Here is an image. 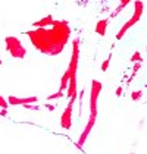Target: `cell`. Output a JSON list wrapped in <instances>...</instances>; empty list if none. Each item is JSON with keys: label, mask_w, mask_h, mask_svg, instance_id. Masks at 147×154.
I'll list each match as a JSON object with an SVG mask.
<instances>
[{"label": "cell", "mask_w": 147, "mask_h": 154, "mask_svg": "<svg viewBox=\"0 0 147 154\" xmlns=\"http://www.w3.org/2000/svg\"><path fill=\"white\" fill-rule=\"evenodd\" d=\"M27 35L30 37L33 46L44 54L56 56L65 48L66 43L71 37V28L66 21H55L52 28L40 26L38 29L28 31Z\"/></svg>", "instance_id": "1"}, {"label": "cell", "mask_w": 147, "mask_h": 154, "mask_svg": "<svg viewBox=\"0 0 147 154\" xmlns=\"http://www.w3.org/2000/svg\"><path fill=\"white\" fill-rule=\"evenodd\" d=\"M78 57H80V40L75 38L72 41V57L68 71L71 73V81L68 87V97L69 100H77V68H78Z\"/></svg>", "instance_id": "2"}, {"label": "cell", "mask_w": 147, "mask_h": 154, "mask_svg": "<svg viewBox=\"0 0 147 154\" xmlns=\"http://www.w3.org/2000/svg\"><path fill=\"white\" fill-rule=\"evenodd\" d=\"M143 11H144V6H143V2L141 0H135L134 2V15H133V18L130 19V21H127L125 25H124L122 28L119 29V32L116 34V40H121L124 35H125V32L133 26L135 25L138 21H140V18H141V15H143Z\"/></svg>", "instance_id": "3"}, {"label": "cell", "mask_w": 147, "mask_h": 154, "mask_svg": "<svg viewBox=\"0 0 147 154\" xmlns=\"http://www.w3.org/2000/svg\"><path fill=\"white\" fill-rule=\"evenodd\" d=\"M6 50L11 53V56L12 57H16V59H22V57H25V48L24 46L21 44V41L16 38V37L13 35H9L6 37Z\"/></svg>", "instance_id": "4"}, {"label": "cell", "mask_w": 147, "mask_h": 154, "mask_svg": "<svg viewBox=\"0 0 147 154\" xmlns=\"http://www.w3.org/2000/svg\"><path fill=\"white\" fill-rule=\"evenodd\" d=\"M102 91V82L100 81H93L91 82V95H90V116L97 118V98Z\"/></svg>", "instance_id": "5"}, {"label": "cell", "mask_w": 147, "mask_h": 154, "mask_svg": "<svg viewBox=\"0 0 147 154\" xmlns=\"http://www.w3.org/2000/svg\"><path fill=\"white\" fill-rule=\"evenodd\" d=\"M74 101H75V100H69V104L66 106L65 112L62 113L61 125H62V128H65V129H69V128H71V123H72V106H74Z\"/></svg>", "instance_id": "6"}, {"label": "cell", "mask_w": 147, "mask_h": 154, "mask_svg": "<svg viewBox=\"0 0 147 154\" xmlns=\"http://www.w3.org/2000/svg\"><path fill=\"white\" fill-rule=\"evenodd\" d=\"M96 116H90V119H88V122H87V126L86 129L83 131V134H81V138H80V141H78V148H83V145H84V142H86V140L88 138V134H90V131H91V128H93V125H94V122H96Z\"/></svg>", "instance_id": "7"}, {"label": "cell", "mask_w": 147, "mask_h": 154, "mask_svg": "<svg viewBox=\"0 0 147 154\" xmlns=\"http://www.w3.org/2000/svg\"><path fill=\"white\" fill-rule=\"evenodd\" d=\"M37 97H25V98H18V97H13L11 95L9 98H8V101H9V104H13V106H25V104H30V103H36Z\"/></svg>", "instance_id": "8"}, {"label": "cell", "mask_w": 147, "mask_h": 154, "mask_svg": "<svg viewBox=\"0 0 147 154\" xmlns=\"http://www.w3.org/2000/svg\"><path fill=\"white\" fill-rule=\"evenodd\" d=\"M108 24H109V19H102L96 24V32L99 35H105L106 34V28H108Z\"/></svg>", "instance_id": "9"}, {"label": "cell", "mask_w": 147, "mask_h": 154, "mask_svg": "<svg viewBox=\"0 0 147 154\" xmlns=\"http://www.w3.org/2000/svg\"><path fill=\"white\" fill-rule=\"evenodd\" d=\"M55 22L53 21V16L52 15H49V16H46V18H43V19H40V21H37V22H34V26L36 28H40V26H47V25H52Z\"/></svg>", "instance_id": "10"}, {"label": "cell", "mask_w": 147, "mask_h": 154, "mask_svg": "<svg viewBox=\"0 0 147 154\" xmlns=\"http://www.w3.org/2000/svg\"><path fill=\"white\" fill-rule=\"evenodd\" d=\"M69 81H71V73H69V71L66 69V72L63 73V76H62V79H61V90L62 91H63V90H68Z\"/></svg>", "instance_id": "11"}, {"label": "cell", "mask_w": 147, "mask_h": 154, "mask_svg": "<svg viewBox=\"0 0 147 154\" xmlns=\"http://www.w3.org/2000/svg\"><path fill=\"white\" fill-rule=\"evenodd\" d=\"M141 97H143V91H133V93H131V98H133V101H138Z\"/></svg>", "instance_id": "12"}, {"label": "cell", "mask_w": 147, "mask_h": 154, "mask_svg": "<svg viewBox=\"0 0 147 154\" xmlns=\"http://www.w3.org/2000/svg\"><path fill=\"white\" fill-rule=\"evenodd\" d=\"M131 62H133V63H135V62H143V59H141V54H140V51H135L134 54L131 56Z\"/></svg>", "instance_id": "13"}, {"label": "cell", "mask_w": 147, "mask_h": 154, "mask_svg": "<svg viewBox=\"0 0 147 154\" xmlns=\"http://www.w3.org/2000/svg\"><path fill=\"white\" fill-rule=\"evenodd\" d=\"M110 57H112V54H109V57L103 62V65H102V71H103V72L108 71V68H109V63H110Z\"/></svg>", "instance_id": "14"}, {"label": "cell", "mask_w": 147, "mask_h": 154, "mask_svg": "<svg viewBox=\"0 0 147 154\" xmlns=\"http://www.w3.org/2000/svg\"><path fill=\"white\" fill-rule=\"evenodd\" d=\"M63 97V91L62 90H59L56 94H53V95H50V97H47V100H55V98H62Z\"/></svg>", "instance_id": "15"}, {"label": "cell", "mask_w": 147, "mask_h": 154, "mask_svg": "<svg viewBox=\"0 0 147 154\" xmlns=\"http://www.w3.org/2000/svg\"><path fill=\"white\" fill-rule=\"evenodd\" d=\"M8 104H9V101L0 95V107H2V109H8Z\"/></svg>", "instance_id": "16"}, {"label": "cell", "mask_w": 147, "mask_h": 154, "mask_svg": "<svg viewBox=\"0 0 147 154\" xmlns=\"http://www.w3.org/2000/svg\"><path fill=\"white\" fill-rule=\"evenodd\" d=\"M140 68H141V62H135L134 68H133V73H137V72L140 71Z\"/></svg>", "instance_id": "17"}, {"label": "cell", "mask_w": 147, "mask_h": 154, "mask_svg": "<svg viewBox=\"0 0 147 154\" xmlns=\"http://www.w3.org/2000/svg\"><path fill=\"white\" fill-rule=\"evenodd\" d=\"M124 8H125V6H122V5H119V6L116 8V11H115V12H113V13H112V15H110V18H115V16H116L118 13H119V12H121V11H122Z\"/></svg>", "instance_id": "18"}, {"label": "cell", "mask_w": 147, "mask_h": 154, "mask_svg": "<svg viewBox=\"0 0 147 154\" xmlns=\"http://www.w3.org/2000/svg\"><path fill=\"white\" fill-rule=\"evenodd\" d=\"M122 95V87H118V90H116V97H121Z\"/></svg>", "instance_id": "19"}, {"label": "cell", "mask_w": 147, "mask_h": 154, "mask_svg": "<svg viewBox=\"0 0 147 154\" xmlns=\"http://www.w3.org/2000/svg\"><path fill=\"white\" fill-rule=\"evenodd\" d=\"M8 115V110L6 109H2V112H0V116H6Z\"/></svg>", "instance_id": "20"}, {"label": "cell", "mask_w": 147, "mask_h": 154, "mask_svg": "<svg viewBox=\"0 0 147 154\" xmlns=\"http://www.w3.org/2000/svg\"><path fill=\"white\" fill-rule=\"evenodd\" d=\"M130 2H131V0H121V5H122V6H127Z\"/></svg>", "instance_id": "21"}, {"label": "cell", "mask_w": 147, "mask_h": 154, "mask_svg": "<svg viewBox=\"0 0 147 154\" xmlns=\"http://www.w3.org/2000/svg\"><path fill=\"white\" fill-rule=\"evenodd\" d=\"M47 109H49V110H55V106H50V104H47Z\"/></svg>", "instance_id": "22"}, {"label": "cell", "mask_w": 147, "mask_h": 154, "mask_svg": "<svg viewBox=\"0 0 147 154\" xmlns=\"http://www.w3.org/2000/svg\"><path fill=\"white\" fill-rule=\"evenodd\" d=\"M0 63H2V59H0Z\"/></svg>", "instance_id": "23"}]
</instances>
